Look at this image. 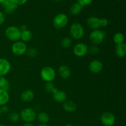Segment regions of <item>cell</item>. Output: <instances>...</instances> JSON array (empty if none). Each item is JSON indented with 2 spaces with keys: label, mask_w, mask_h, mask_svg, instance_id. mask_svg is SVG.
<instances>
[{
  "label": "cell",
  "mask_w": 126,
  "mask_h": 126,
  "mask_svg": "<svg viewBox=\"0 0 126 126\" xmlns=\"http://www.w3.org/2000/svg\"><path fill=\"white\" fill-rule=\"evenodd\" d=\"M100 121L104 126H113L116 123V117L111 112H104L100 116Z\"/></svg>",
  "instance_id": "cell-8"
},
{
  "label": "cell",
  "mask_w": 126,
  "mask_h": 126,
  "mask_svg": "<svg viewBox=\"0 0 126 126\" xmlns=\"http://www.w3.org/2000/svg\"><path fill=\"white\" fill-rule=\"evenodd\" d=\"M9 98L10 96L7 91L0 89V107L7 104Z\"/></svg>",
  "instance_id": "cell-19"
},
{
  "label": "cell",
  "mask_w": 126,
  "mask_h": 126,
  "mask_svg": "<svg viewBox=\"0 0 126 126\" xmlns=\"http://www.w3.org/2000/svg\"><path fill=\"white\" fill-rule=\"evenodd\" d=\"M103 68V63L98 60H94L89 63V70L91 73L94 74L99 73L102 71Z\"/></svg>",
  "instance_id": "cell-11"
},
{
  "label": "cell",
  "mask_w": 126,
  "mask_h": 126,
  "mask_svg": "<svg viewBox=\"0 0 126 126\" xmlns=\"http://www.w3.org/2000/svg\"><path fill=\"white\" fill-rule=\"evenodd\" d=\"M10 87V83L4 76H0V89L8 91Z\"/></svg>",
  "instance_id": "cell-23"
},
{
  "label": "cell",
  "mask_w": 126,
  "mask_h": 126,
  "mask_svg": "<svg viewBox=\"0 0 126 126\" xmlns=\"http://www.w3.org/2000/svg\"><path fill=\"white\" fill-rule=\"evenodd\" d=\"M87 25L92 30H97L100 27V18L95 16H91L87 19Z\"/></svg>",
  "instance_id": "cell-12"
},
{
  "label": "cell",
  "mask_w": 126,
  "mask_h": 126,
  "mask_svg": "<svg viewBox=\"0 0 126 126\" xmlns=\"http://www.w3.org/2000/svg\"><path fill=\"white\" fill-rule=\"evenodd\" d=\"M11 69V63L4 58H0V76H5L9 73Z\"/></svg>",
  "instance_id": "cell-10"
},
{
  "label": "cell",
  "mask_w": 126,
  "mask_h": 126,
  "mask_svg": "<svg viewBox=\"0 0 126 126\" xmlns=\"http://www.w3.org/2000/svg\"><path fill=\"white\" fill-rule=\"evenodd\" d=\"M40 76L45 82H52L55 78L56 73L55 70L51 66H45L41 70Z\"/></svg>",
  "instance_id": "cell-3"
},
{
  "label": "cell",
  "mask_w": 126,
  "mask_h": 126,
  "mask_svg": "<svg viewBox=\"0 0 126 126\" xmlns=\"http://www.w3.org/2000/svg\"><path fill=\"white\" fill-rule=\"evenodd\" d=\"M20 118L25 123H32L36 119V113L31 108H25L19 114Z\"/></svg>",
  "instance_id": "cell-4"
},
{
  "label": "cell",
  "mask_w": 126,
  "mask_h": 126,
  "mask_svg": "<svg viewBox=\"0 0 126 126\" xmlns=\"http://www.w3.org/2000/svg\"><path fill=\"white\" fill-rule=\"evenodd\" d=\"M65 111L68 113H73L77 110V105L74 102L71 100L65 101L63 105Z\"/></svg>",
  "instance_id": "cell-18"
},
{
  "label": "cell",
  "mask_w": 126,
  "mask_h": 126,
  "mask_svg": "<svg viewBox=\"0 0 126 126\" xmlns=\"http://www.w3.org/2000/svg\"><path fill=\"white\" fill-rule=\"evenodd\" d=\"M10 1L17 4V6H20V5L25 4L28 0H10Z\"/></svg>",
  "instance_id": "cell-32"
},
{
  "label": "cell",
  "mask_w": 126,
  "mask_h": 126,
  "mask_svg": "<svg viewBox=\"0 0 126 126\" xmlns=\"http://www.w3.org/2000/svg\"><path fill=\"white\" fill-rule=\"evenodd\" d=\"M113 41L116 45L124 43V36L123 33L120 32L116 33L113 36Z\"/></svg>",
  "instance_id": "cell-24"
},
{
  "label": "cell",
  "mask_w": 126,
  "mask_h": 126,
  "mask_svg": "<svg viewBox=\"0 0 126 126\" xmlns=\"http://www.w3.org/2000/svg\"><path fill=\"white\" fill-rule=\"evenodd\" d=\"M0 126H5V125H4V124H0Z\"/></svg>",
  "instance_id": "cell-41"
},
{
  "label": "cell",
  "mask_w": 126,
  "mask_h": 126,
  "mask_svg": "<svg viewBox=\"0 0 126 126\" xmlns=\"http://www.w3.org/2000/svg\"><path fill=\"white\" fill-rule=\"evenodd\" d=\"M26 54H27L28 57L31 58H34L38 55V52L36 48L34 47H30L27 49V52Z\"/></svg>",
  "instance_id": "cell-27"
},
{
  "label": "cell",
  "mask_w": 126,
  "mask_h": 126,
  "mask_svg": "<svg viewBox=\"0 0 126 126\" xmlns=\"http://www.w3.org/2000/svg\"><path fill=\"white\" fill-rule=\"evenodd\" d=\"M6 1V0H0V4H2L4 2H5Z\"/></svg>",
  "instance_id": "cell-38"
},
{
  "label": "cell",
  "mask_w": 126,
  "mask_h": 126,
  "mask_svg": "<svg viewBox=\"0 0 126 126\" xmlns=\"http://www.w3.org/2000/svg\"><path fill=\"white\" fill-rule=\"evenodd\" d=\"M2 6L4 12L7 14H11L14 12L18 7V6L17 4L14 3L10 0H6L5 2L2 4Z\"/></svg>",
  "instance_id": "cell-14"
},
{
  "label": "cell",
  "mask_w": 126,
  "mask_h": 126,
  "mask_svg": "<svg viewBox=\"0 0 126 126\" xmlns=\"http://www.w3.org/2000/svg\"><path fill=\"white\" fill-rule=\"evenodd\" d=\"M36 119L40 124H47L50 120L49 114L46 112H40L36 115Z\"/></svg>",
  "instance_id": "cell-20"
},
{
  "label": "cell",
  "mask_w": 126,
  "mask_h": 126,
  "mask_svg": "<svg viewBox=\"0 0 126 126\" xmlns=\"http://www.w3.org/2000/svg\"><path fill=\"white\" fill-rule=\"evenodd\" d=\"M9 119L10 121L15 123L18 122L20 118L19 114H18L17 112L14 111L10 113L9 115Z\"/></svg>",
  "instance_id": "cell-26"
},
{
  "label": "cell",
  "mask_w": 126,
  "mask_h": 126,
  "mask_svg": "<svg viewBox=\"0 0 126 126\" xmlns=\"http://www.w3.org/2000/svg\"><path fill=\"white\" fill-rule=\"evenodd\" d=\"M0 110H1V114L2 113L6 114V113H7L9 111V108L6 105H2L0 107Z\"/></svg>",
  "instance_id": "cell-33"
},
{
  "label": "cell",
  "mask_w": 126,
  "mask_h": 126,
  "mask_svg": "<svg viewBox=\"0 0 126 126\" xmlns=\"http://www.w3.org/2000/svg\"><path fill=\"white\" fill-rule=\"evenodd\" d=\"M52 94L53 98L57 103H64L65 101H66L67 95L64 91H59L55 88L54 92H52Z\"/></svg>",
  "instance_id": "cell-13"
},
{
  "label": "cell",
  "mask_w": 126,
  "mask_h": 126,
  "mask_svg": "<svg viewBox=\"0 0 126 126\" xmlns=\"http://www.w3.org/2000/svg\"><path fill=\"white\" fill-rule=\"evenodd\" d=\"M99 52L100 49L98 47V46L97 45H94L93 44L89 48H88V52L92 54V55H96V54H98Z\"/></svg>",
  "instance_id": "cell-29"
},
{
  "label": "cell",
  "mask_w": 126,
  "mask_h": 126,
  "mask_svg": "<svg viewBox=\"0 0 126 126\" xmlns=\"http://www.w3.org/2000/svg\"><path fill=\"white\" fill-rule=\"evenodd\" d=\"M22 32L16 26H10L5 30V36L9 40L12 42L18 41L20 39Z\"/></svg>",
  "instance_id": "cell-2"
},
{
  "label": "cell",
  "mask_w": 126,
  "mask_h": 126,
  "mask_svg": "<svg viewBox=\"0 0 126 126\" xmlns=\"http://www.w3.org/2000/svg\"><path fill=\"white\" fill-rule=\"evenodd\" d=\"M115 54L119 58H124L126 55V45L124 43L118 44L115 47Z\"/></svg>",
  "instance_id": "cell-17"
},
{
  "label": "cell",
  "mask_w": 126,
  "mask_h": 126,
  "mask_svg": "<svg viewBox=\"0 0 126 126\" xmlns=\"http://www.w3.org/2000/svg\"><path fill=\"white\" fill-rule=\"evenodd\" d=\"M88 46L83 43L76 44L73 47V53L76 56L82 57L88 53Z\"/></svg>",
  "instance_id": "cell-9"
},
{
  "label": "cell",
  "mask_w": 126,
  "mask_h": 126,
  "mask_svg": "<svg viewBox=\"0 0 126 126\" xmlns=\"http://www.w3.org/2000/svg\"><path fill=\"white\" fill-rule=\"evenodd\" d=\"M93 0H78V2L82 7L85 6H89L92 2Z\"/></svg>",
  "instance_id": "cell-30"
},
{
  "label": "cell",
  "mask_w": 126,
  "mask_h": 126,
  "mask_svg": "<svg viewBox=\"0 0 126 126\" xmlns=\"http://www.w3.org/2000/svg\"><path fill=\"white\" fill-rule=\"evenodd\" d=\"M19 29L20 30L21 32H23V31H25L27 30H28V27H27V26L26 25H22L20 26Z\"/></svg>",
  "instance_id": "cell-35"
},
{
  "label": "cell",
  "mask_w": 126,
  "mask_h": 126,
  "mask_svg": "<svg viewBox=\"0 0 126 126\" xmlns=\"http://www.w3.org/2000/svg\"><path fill=\"white\" fill-rule=\"evenodd\" d=\"M68 23V17L64 13L58 14L53 19V25L54 27L58 30L65 28Z\"/></svg>",
  "instance_id": "cell-6"
},
{
  "label": "cell",
  "mask_w": 126,
  "mask_h": 126,
  "mask_svg": "<svg viewBox=\"0 0 126 126\" xmlns=\"http://www.w3.org/2000/svg\"><path fill=\"white\" fill-rule=\"evenodd\" d=\"M1 110H0V116H1Z\"/></svg>",
  "instance_id": "cell-42"
},
{
  "label": "cell",
  "mask_w": 126,
  "mask_h": 126,
  "mask_svg": "<svg viewBox=\"0 0 126 126\" xmlns=\"http://www.w3.org/2000/svg\"><path fill=\"white\" fill-rule=\"evenodd\" d=\"M22 126H34L32 123H25Z\"/></svg>",
  "instance_id": "cell-36"
},
{
  "label": "cell",
  "mask_w": 126,
  "mask_h": 126,
  "mask_svg": "<svg viewBox=\"0 0 126 126\" xmlns=\"http://www.w3.org/2000/svg\"><path fill=\"white\" fill-rule=\"evenodd\" d=\"M109 24L108 19L105 18H100V27H106Z\"/></svg>",
  "instance_id": "cell-31"
},
{
  "label": "cell",
  "mask_w": 126,
  "mask_h": 126,
  "mask_svg": "<svg viewBox=\"0 0 126 126\" xmlns=\"http://www.w3.org/2000/svg\"><path fill=\"white\" fill-rule=\"evenodd\" d=\"M32 38H33V33L28 30L22 32L21 33L20 39L22 40V41L24 42V43L29 42L30 41L32 40Z\"/></svg>",
  "instance_id": "cell-22"
},
{
  "label": "cell",
  "mask_w": 126,
  "mask_h": 126,
  "mask_svg": "<svg viewBox=\"0 0 126 126\" xmlns=\"http://www.w3.org/2000/svg\"><path fill=\"white\" fill-rule=\"evenodd\" d=\"M27 46L24 42L22 41L14 42L11 47L12 53L17 56H21L26 54L27 50Z\"/></svg>",
  "instance_id": "cell-7"
},
{
  "label": "cell",
  "mask_w": 126,
  "mask_h": 126,
  "mask_svg": "<svg viewBox=\"0 0 126 126\" xmlns=\"http://www.w3.org/2000/svg\"><path fill=\"white\" fill-rule=\"evenodd\" d=\"M5 21V16L3 12L0 11V26L2 25Z\"/></svg>",
  "instance_id": "cell-34"
},
{
  "label": "cell",
  "mask_w": 126,
  "mask_h": 126,
  "mask_svg": "<svg viewBox=\"0 0 126 126\" xmlns=\"http://www.w3.org/2000/svg\"><path fill=\"white\" fill-rule=\"evenodd\" d=\"M59 74L60 77L63 79H66L71 75V71L66 65H62L59 68Z\"/></svg>",
  "instance_id": "cell-16"
},
{
  "label": "cell",
  "mask_w": 126,
  "mask_h": 126,
  "mask_svg": "<svg viewBox=\"0 0 126 126\" xmlns=\"http://www.w3.org/2000/svg\"><path fill=\"white\" fill-rule=\"evenodd\" d=\"M54 1H56V2H60V1H63V0H54Z\"/></svg>",
  "instance_id": "cell-40"
},
{
  "label": "cell",
  "mask_w": 126,
  "mask_h": 126,
  "mask_svg": "<svg viewBox=\"0 0 126 126\" xmlns=\"http://www.w3.org/2000/svg\"><path fill=\"white\" fill-rule=\"evenodd\" d=\"M72 44V39L69 37H65L61 41V46L65 49H67L71 47Z\"/></svg>",
  "instance_id": "cell-25"
},
{
  "label": "cell",
  "mask_w": 126,
  "mask_h": 126,
  "mask_svg": "<svg viewBox=\"0 0 126 126\" xmlns=\"http://www.w3.org/2000/svg\"><path fill=\"white\" fill-rule=\"evenodd\" d=\"M34 97V92L32 90H25L23 91L20 94V98L23 102L28 103V102H32L33 100Z\"/></svg>",
  "instance_id": "cell-15"
},
{
  "label": "cell",
  "mask_w": 126,
  "mask_h": 126,
  "mask_svg": "<svg viewBox=\"0 0 126 126\" xmlns=\"http://www.w3.org/2000/svg\"><path fill=\"white\" fill-rule=\"evenodd\" d=\"M106 37V33L101 30H92L89 34V39L94 45H99Z\"/></svg>",
  "instance_id": "cell-5"
},
{
  "label": "cell",
  "mask_w": 126,
  "mask_h": 126,
  "mask_svg": "<svg viewBox=\"0 0 126 126\" xmlns=\"http://www.w3.org/2000/svg\"><path fill=\"white\" fill-rule=\"evenodd\" d=\"M82 9V6H81L78 2H75L70 9V13L72 16H78L81 13Z\"/></svg>",
  "instance_id": "cell-21"
},
{
  "label": "cell",
  "mask_w": 126,
  "mask_h": 126,
  "mask_svg": "<svg viewBox=\"0 0 126 126\" xmlns=\"http://www.w3.org/2000/svg\"><path fill=\"white\" fill-rule=\"evenodd\" d=\"M37 126H48L47 124H39V125Z\"/></svg>",
  "instance_id": "cell-37"
},
{
  "label": "cell",
  "mask_w": 126,
  "mask_h": 126,
  "mask_svg": "<svg viewBox=\"0 0 126 126\" xmlns=\"http://www.w3.org/2000/svg\"><path fill=\"white\" fill-rule=\"evenodd\" d=\"M56 87L54 86V85L53 84L52 82H46L44 86V89H45L46 92L47 93H52L54 92V91L55 90V89Z\"/></svg>",
  "instance_id": "cell-28"
},
{
  "label": "cell",
  "mask_w": 126,
  "mask_h": 126,
  "mask_svg": "<svg viewBox=\"0 0 126 126\" xmlns=\"http://www.w3.org/2000/svg\"><path fill=\"white\" fill-rule=\"evenodd\" d=\"M85 31L84 27L78 22H74L71 25L70 28V34L71 38L79 40L84 35Z\"/></svg>",
  "instance_id": "cell-1"
},
{
  "label": "cell",
  "mask_w": 126,
  "mask_h": 126,
  "mask_svg": "<svg viewBox=\"0 0 126 126\" xmlns=\"http://www.w3.org/2000/svg\"><path fill=\"white\" fill-rule=\"evenodd\" d=\"M64 126H73V125H71V124H66V125H65Z\"/></svg>",
  "instance_id": "cell-39"
}]
</instances>
